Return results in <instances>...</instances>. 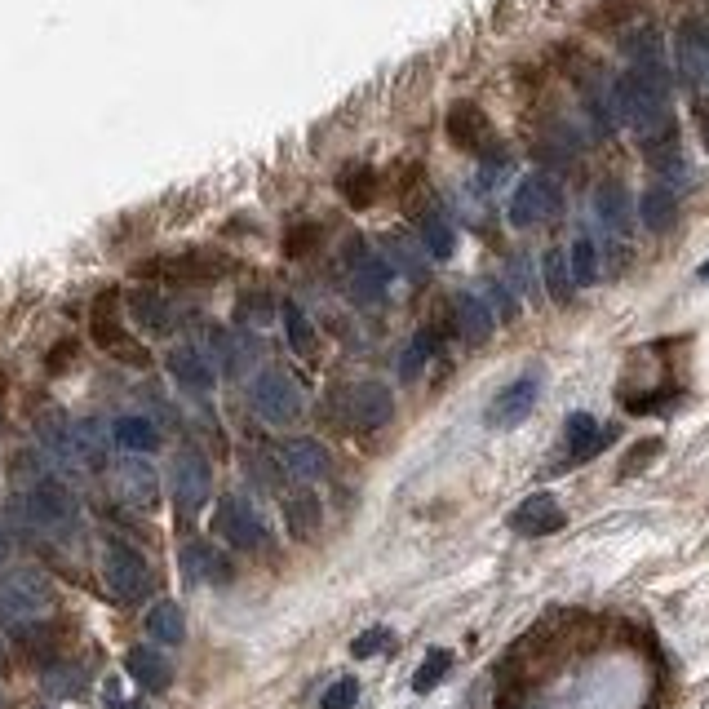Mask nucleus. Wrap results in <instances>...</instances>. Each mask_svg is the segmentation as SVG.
<instances>
[{
    "label": "nucleus",
    "instance_id": "obj_23",
    "mask_svg": "<svg viewBox=\"0 0 709 709\" xmlns=\"http://www.w3.org/2000/svg\"><path fill=\"white\" fill-rule=\"evenodd\" d=\"M125 670L133 683H142L147 692H164V687L173 683V665L164 661V652H156V647H129Z\"/></svg>",
    "mask_w": 709,
    "mask_h": 709
},
{
    "label": "nucleus",
    "instance_id": "obj_44",
    "mask_svg": "<svg viewBox=\"0 0 709 709\" xmlns=\"http://www.w3.org/2000/svg\"><path fill=\"white\" fill-rule=\"evenodd\" d=\"M71 359H76V346H71V342H63V346H58L54 355H49V373H58V368H67Z\"/></svg>",
    "mask_w": 709,
    "mask_h": 709
},
{
    "label": "nucleus",
    "instance_id": "obj_32",
    "mask_svg": "<svg viewBox=\"0 0 709 709\" xmlns=\"http://www.w3.org/2000/svg\"><path fill=\"white\" fill-rule=\"evenodd\" d=\"M129 306H133V320L147 328V333H169L173 328V311L160 293H133Z\"/></svg>",
    "mask_w": 709,
    "mask_h": 709
},
{
    "label": "nucleus",
    "instance_id": "obj_35",
    "mask_svg": "<svg viewBox=\"0 0 709 709\" xmlns=\"http://www.w3.org/2000/svg\"><path fill=\"white\" fill-rule=\"evenodd\" d=\"M568 266H572V280H577V289L599 280V249H594L590 235H581L577 244L568 249Z\"/></svg>",
    "mask_w": 709,
    "mask_h": 709
},
{
    "label": "nucleus",
    "instance_id": "obj_18",
    "mask_svg": "<svg viewBox=\"0 0 709 709\" xmlns=\"http://www.w3.org/2000/svg\"><path fill=\"white\" fill-rule=\"evenodd\" d=\"M452 324H457V333L466 337V342L479 346V342H488V337H492L497 315H492L484 293H457V297H452Z\"/></svg>",
    "mask_w": 709,
    "mask_h": 709
},
{
    "label": "nucleus",
    "instance_id": "obj_9",
    "mask_svg": "<svg viewBox=\"0 0 709 709\" xmlns=\"http://www.w3.org/2000/svg\"><path fill=\"white\" fill-rule=\"evenodd\" d=\"M559 209H563V195H559V187H554V178H546V173H528V178L515 187V195H510V222H515V226L550 222Z\"/></svg>",
    "mask_w": 709,
    "mask_h": 709
},
{
    "label": "nucleus",
    "instance_id": "obj_31",
    "mask_svg": "<svg viewBox=\"0 0 709 709\" xmlns=\"http://www.w3.org/2000/svg\"><path fill=\"white\" fill-rule=\"evenodd\" d=\"M337 191H342V200L351 204V209H368V204L377 200V173L368 169V164H355V169H346L342 178H337Z\"/></svg>",
    "mask_w": 709,
    "mask_h": 709
},
{
    "label": "nucleus",
    "instance_id": "obj_25",
    "mask_svg": "<svg viewBox=\"0 0 709 709\" xmlns=\"http://www.w3.org/2000/svg\"><path fill=\"white\" fill-rule=\"evenodd\" d=\"M639 218H643L647 231H656V235L674 231V222H678V195L665 187V182L647 187V191L639 195Z\"/></svg>",
    "mask_w": 709,
    "mask_h": 709
},
{
    "label": "nucleus",
    "instance_id": "obj_14",
    "mask_svg": "<svg viewBox=\"0 0 709 709\" xmlns=\"http://www.w3.org/2000/svg\"><path fill=\"white\" fill-rule=\"evenodd\" d=\"M390 275H395V266L386 258H377V253H368L364 244H351V289L359 302H377V297H386V284Z\"/></svg>",
    "mask_w": 709,
    "mask_h": 709
},
{
    "label": "nucleus",
    "instance_id": "obj_15",
    "mask_svg": "<svg viewBox=\"0 0 709 709\" xmlns=\"http://www.w3.org/2000/svg\"><path fill=\"white\" fill-rule=\"evenodd\" d=\"M444 129H448V138L457 142L461 151H484V147H492V125H488L484 107H475V102H452Z\"/></svg>",
    "mask_w": 709,
    "mask_h": 709
},
{
    "label": "nucleus",
    "instance_id": "obj_7",
    "mask_svg": "<svg viewBox=\"0 0 709 709\" xmlns=\"http://www.w3.org/2000/svg\"><path fill=\"white\" fill-rule=\"evenodd\" d=\"M89 328H94V342L102 346L107 355L125 359L133 368H147V351L142 346H133V337L125 333V324H120V306H116V293H102L94 315H89Z\"/></svg>",
    "mask_w": 709,
    "mask_h": 709
},
{
    "label": "nucleus",
    "instance_id": "obj_27",
    "mask_svg": "<svg viewBox=\"0 0 709 709\" xmlns=\"http://www.w3.org/2000/svg\"><path fill=\"white\" fill-rule=\"evenodd\" d=\"M417 235H421V249H426L430 258H452V249H457V231H452V222L439 209L421 213Z\"/></svg>",
    "mask_w": 709,
    "mask_h": 709
},
{
    "label": "nucleus",
    "instance_id": "obj_40",
    "mask_svg": "<svg viewBox=\"0 0 709 709\" xmlns=\"http://www.w3.org/2000/svg\"><path fill=\"white\" fill-rule=\"evenodd\" d=\"M661 452V439H643V444H634V452L621 461V479H630V475H639V470L647 466V461Z\"/></svg>",
    "mask_w": 709,
    "mask_h": 709
},
{
    "label": "nucleus",
    "instance_id": "obj_5",
    "mask_svg": "<svg viewBox=\"0 0 709 709\" xmlns=\"http://www.w3.org/2000/svg\"><path fill=\"white\" fill-rule=\"evenodd\" d=\"M253 413L271 426H289L302 417V395H297L293 377L280 368H262L258 382H253Z\"/></svg>",
    "mask_w": 709,
    "mask_h": 709
},
{
    "label": "nucleus",
    "instance_id": "obj_43",
    "mask_svg": "<svg viewBox=\"0 0 709 709\" xmlns=\"http://www.w3.org/2000/svg\"><path fill=\"white\" fill-rule=\"evenodd\" d=\"M386 647H395V634L390 630H368V634H359V639L351 643V652L364 661V656H373V652H386Z\"/></svg>",
    "mask_w": 709,
    "mask_h": 709
},
{
    "label": "nucleus",
    "instance_id": "obj_16",
    "mask_svg": "<svg viewBox=\"0 0 709 709\" xmlns=\"http://www.w3.org/2000/svg\"><path fill=\"white\" fill-rule=\"evenodd\" d=\"M674 58H678V71L687 80H709V27L701 18H687L674 36Z\"/></svg>",
    "mask_w": 709,
    "mask_h": 709
},
{
    "label": "nucleus",
    "instance_id": "obj_33",
    "mask_svg": "<svg viewBox=\"0 0 709 709\" xmlns=\"http://www.w3.org/2000/svg\"><path fill=\"white\" fill-rule=\"evenodd\" d=\"M541 275H546V289L554 302H572V293H577V280H572V266H568V253L550 249L546 262H541Z\"/></svg>",
    "mask_w": 709,
    "mask_h": 709
},
{
    "label": "nucleus",
    "instance_id": "obj_45",
    "mask_svg": "<svg viewBox=\"0 0 709 709\" xmlns=\"http://www.w3.org/2000/svg\"><path fill=\"white\" fill-rule=\"evenodd\" d=\"M107 709H147V701H125V696L116 692V683L107 687Z\"/></svg>",
    "mask_w": 709,
    "mask_h": 709
},
{
    "label": "nucleus",
    "instance_id": "obj_47",
    "mask_svg": "<svg viewBox=\"0 0 709 709\" xmlns=\"http://www.w3.org/2000/svg\"><path fill=\"white\" fill-rule=\"evenodd\" d=\"M701 280H709V262H705V266H701Z\"/></svg>",
    "mask_w": 709,
    "mask_h": 709
},
{
    "label": "nucleus",
    "instance_id": "obj_42",
    "mask_svg": "<svg viewBox=\"0 0 709 709\" xmlns=\"http://www.w3.org/2000/svg\"><path fill=\"white\" fill-rule=\"evenodd\" d=\"M484 293L492 297L488 306H497V315H501V320H515V315H519V302H515V293H510V289H506V284H501V280H488V284H484Z\"/></svg>",
    "mask_w": 709,
    "mask_h": 709
},
{
    "label": "nucleus",
    "instance_id": "obj_19",
    "mask_svg": "<svg viewBox=\"0 0 709 709\" xmlns=\"http://www.w3.org/2000/svg\"><path fill=\"white\" fill-rule=\"evenodd\" d=\"M182 572H187V581H200V585H226L235 577L231 559L218 546H209V541H191L182 550Z\"/></svg>",
    "mask_w": 709,
    "mask_h": 709
},
{
    "label": "nucleus",
    "instance_id": "obj_37",
    "mask_svg": "<svg viewBox=\"0 0 709 709\" xmlns=\"http://www.w3.org/2000/svg\"><path fill=\"white\" fill-rule=\"evenodd\" d=\"M284 333H289V346L297 355H306L315 346V328L306 320V311L297 302H284Z\"/></svg>",
    "mask_w": 709,
    "mask_h": 709
},
{
    "label": "nucleus",
    "instance_id": "obj_20",
    "mask_svg": "<svg viewBox=\"0 0 709 709\" xmlns=\"http://www.w3.org/2000/svg\"><path fill=\"white\" fill-rule=\"evenodd\" d=\"M594 213H599V222L608 226L612 235H630V222H634V200L630 191H625V182H599L594 187Z\"/></svg>",
    "mask_w": 709,
    "mask_h": 709
},
{
    "label": "nucleus",
    "instance_id": "obj_11",
    "mask_svg": "<svg viewBox=\"0 0 709 709\" xmlns=\"http://www.w3.org/2000/svg\"><path fill=\"white\" fill-rule=\"evenodd\" d=\"M222 253H209V249H187L178 253V258H156L147 266H138L142 275H164V280H218V275L226 271Z\"/></svg>",
    "mask_w": 709,
    "mask_h": 709
},
{
    "label": "nucleus",
    "instance_id": "obj_24",
    "mask_svg": "<svg viewBox=\"0 0 709 709\" xmlns=\"http://www.w3.org/2000/svg\"><path fill=\"white\" fill-rule=\"evenodd\" d=\"M280 461L293 479H302V484H315V479L328 475V452L315 444V439H289L280 452Z\"/></svg>",
    "mask_w": 709,
    "mask_h": 709
},
{
    "label": "nucleus",
    "instance_id": "obj_2",
    "mask_svg": "<svg viewBox=\"0 0 709 709\" xmlns=\"http://www.w3.org/2000/svg\"><path fill=\"white\" fill-rule=\"evenodd\" d=\"M49 612H54V590H49V581L40 577V572L23 568V572H9V577L0 581V616H5L18 634L36 630Z\"/></svg>",
    "mask_w": 709,
    "mask_h": 709
},
{
    "label": "nucleus",
    "instance_id": "obj_28",
    "mask_svg": "<svg viewBox=\"0 0 709 709\" xmlns=\"http://www.w3.org/2000/svg\"><path fill=\"white\" fill-rule=\"evenodd\" d=\"M563 435H568V448H572V457H577V461L594 457V452H599V448L612 439V435H603L599 421H594L590 413H572L568 426H563Z\"/></svg>",
    "mask_w": 709,
    "mask_h": 709
},
{
    "label": "nucleus",
    "instance_id": "obj_29",
    "mask_svg": "<svg viewBox=\"0 0 709 709\" xmlns=\"http://www.w3.org/2000/svg\"><path fill=\"white\" fill-rule=\"evenodd\" d=\"M111 439H116L125 452H133V457H142V452H156L160 430L151 426L147 417H120L116 426H111Z\"/></svg>",
    "mask_w": 709,
    "mask_h": 709
},
{
    "label": "nucleus",
    "instance_id": "obj_36",
    "mask_svg": "<svg viewBox=\"0 0 709 709\" xmlns=\"http://www.w3.org/2000/svg\"><path fill=\"white\" fill-rule=\"evenodd\" d=\"M448 665H452V656L444 652V647H430V652H426V661H421V665H417V674H413V692H417V696L435 692V687L444 683Z\"/></svg>",
    "mask_w": 709,
    "mask_h": 709
},
{
    "label": "nucleus",
    "instance_id": "obj_1",
    "mask_svg": "<svg viewBox=\"0 0 709 709\" xmlns=\"http://www.w3.org/2000/svg\"><path fill=\"white\" fill-rule=\"evenodd\" d=\"M612 102H616V120L630 125L643 142L665 138L674 133V116H670V85L656 76H643V71H621L612 80Z\"/></svg>",
    "mask_w": 709,
    "mask_h": 709
},
{
    "label": "nucleus",
    "instance_id": "obj_17",
    "mask_svg": "<svg viewBox=\"0 0 709 709\" xmlns=\"http://www.w3.org/2000/svg\"><path fill=\"white\" fill-rule=\"evenodd\" d=\"M510 528H515L519 537H550V532L563 528V506L550 497V492H537V497H528L515 506Z\"/></svg>",
    "mask_w": 709,
    "mask_h": 709
},
{
    "label": "nucleus",
    "instance_id": "obj_39",
    "mask_svg": "<svg viewBox=\"0 0 709 709\" xmlns=\"http://www.w3.org/2000/svg\"><path fill=\"white\" fill-rule=\"evenodd\" d=\"M355 701H359V683L355 678H337V683L324 692L320 709H355Z\"/></svg>",
    "mask_w": 709,
    "mask_h": 709
},
{
    "label": "nucleus",
    "instance_id": "obj_6",
    "mask_svg": "<svg viewBox=\"0 0 709 709\" xmlns=\"http://www.w3.org/2000/svg\"><path fill=\"white\" fill-rule=\"evenodd\" d=\"M337 408H342V417L351 421L355 430H377V426H386V421L395 417V399H390V390L382 382L346 386L342 395H337Z\"/></svg>",
    "mask_w": 709,
    "mask_h": 709
},
{
    "label": "nucleus",
    "instance_id": "obj_26",
    "mask_svg": "<svg viewBox=\"0 0 709 709\" xmlns=\"http://www.w3.org/2000/svg\"><path fill=\"white\" fill-rule=\"evenodd\" d=\"M284 519H289V532L297 541H306V537H315L320 532V497L315 492H289L284 497Z\"/></svg>",
    "mask_w": 709,
    "mask_h": 709
},
{
    "label": "nucleus",
    "instance_id": "obj_30",
    "mask_svg": "<svg viewBox=\"0 0 709 709\" xmlns=\"http://www.w3.org/2000/svg\"><path fill=\"white\" fill-rule=\"evenodd\" d=\"M147 634L156 643H182L187 639V616H182V608L178 603H156V608L147 612Z\"/></svg>",
    "mask_w": 709,
    "mask_h": 709
},
{
    "label": "nucleus",
    "instance_id": "obj_41",
    "mask_svg": "<svg viewBox=\"0 0 709 709\" xmlns=\"http://www.w3.org/2000/svg\"><path fill=\"white\" fill-rule=\"evenodd\" d=\"M315 244H320V226H293L289 240H284V253H289V258H302Z\"/></svg>",
    "mask_w": 709,
    "mask_h": 709
},
{
    "label": "nucleus",
    "instance_id": "obj_13",
    "mask_svg": "<svg viewBox=\"0 0 709 709\" xmlns=\"http://www.w3.org/2000/svg\"><path fill=\"white\" fill-rule=\"evenodd\" d=\"M537 395H541L537 377H519V382H510L506 390H497V399L488 404V426H497V430L519 426V421L532 413Z\"/></svg>",
    "mask_w": 709,
    "mask_h": 709
},
{
    "label": "nucleus",
    "instance_id": "obj_3",
    "mask_svg": "<svg viewBox=\"0 0 709 709\" xmlns=\"http://www.w3.org/2000/svg\"><path fill=\"white\" fill-rule=\"evenodd\" d=\"M18 510L27 515L32 528L49 532V537H67V532L76 528V519H80V506H76V497L67 492V484H58V479H49V475L23 492Z\"/></svg>",
    "mask_w": 709,
    "mask_h": 709
},
{
    "label": "nucleus",
    "instance_id": "obj_8",
    "mask_svg": "<svg viewBox=\"0 0 709 709\" xmlns=\"http://www.w3.org/2000/svg\"><path fill=\"white\" fill-rule=\"evenodd\" d=\"M169 488H173V501H178V510L182 515H195V510L209 501V492H213V470H209V461L200 457V452H178L173 457V466H169Z\"/></svg>",
    "mask_w": 709,
    "mask_h": 709
},
{
    "label": "nucleus",
    "instance_id": "obj_10",
    "mask_svg": "<svg viewBox=\"0 0 709 709\" xmlns=\"http://www.w3.org/2000/svg\"><path fill=\"white\" fill-rule=\"evenodd\" d=\"M213 532L235 550H262L266 546V523L258 519V510L240 497H222L218 515H213Z\"/></svg>",
    "mask_w": 709,
    "mask_h": 709
},
{
    "label": "nucleus",
    "instance_id": "obj_21",
    "mask_svg": "<svg viewBox=\"0 0 709 709\" xmlns=\"http://www.w3.org/2000/svg\"><path fill=\"white\" fill-rule=\"evenodd\" d=\"M169 373H173V382H178L182 390H191V395H209L213 382H218L213 364L195 351V346H173V351H169Z\"/></svg>",
    "mask_w": 709,
    "mask_h": 709
},
{
    "label": "nucleus",
    "instance_id": "obj_22",
    "mask_svg": "<svg viewBox=\"0 0 709 709\" xmlns=\"http://www.w3.org/2000/svg\"><path fill=\"white\" fill-rule=\"evenodd\" d=\"M116 479H120V492H125L129 506L151 510V506L160 501V475H156V470H151L142 457H125V461H120Z\"/></svg>",
    "mask_w": 709,
    "mask_h": 709
},
{
    "label": "nucleus",
    "instance_id": "obj_38",
    "mask_svg": "<svg viewBox=\"0 0 709 709\" xmlns=\"http://www.w3.org/2000/svg\"><path fill=\"white\" fill-rule=\"evenodd\" d=\"M430 351H435V337H430V333H417L413 342L404 346V355H399V377H404V382H413V377H421V368H426Z\"/></svg>",
    "mask_w": 709,
    "mask_h": 709
},
{
    "label": "nucleus",
    "instance_id": "obj_46",
    "mask_svg": "<svg viewBox=\"0 0 709 709\" xmlns=\"http://www.w3.org/2000/svg\"><path fill=\"white\" fill-rule=\"evenodd\" d=\"M0 559H5V532H0Z\"/></svg>",
    "mask_w": 709,
    "mask_h": 709
},
{
    "label": "nucleus",
    "instance_id": "obj_12",
    "mask_svg": "<svg viewBox=\"0 0 709 709\" xmlns=\"http://www.w3.org/2000/svg\"><path fill=\"white\" fill-rule=\"evenodd\" d=\"M621 54L630 58L634 71L656 76V80H665V85H670V71H665V40H661V32H656L652 23L630 27V32L621 36Z\"/></svg>",
    "mask_w": 709,
    "mask_h": 709
},
{
    "label": "nucleus",
    "instance_id": "obj_4",
    "mask_svg": "<svg viewBox=\"0 0 709 709\" xmlns=\"http://www.w3.org/2000/svg\"><path fill=\"white\" fill-rule=\"evenodd\" d=\"M102 581L120 603H142L151 594V568L133 546L125 541H107L102 550Z\"/></svg>",
    "mask_w": 709,
    "mask_h": 709
},
{
    "label": "nucleus",
    "instance_id": "obj_34",
    "mask_svg": "<svg viewBox=\"0 0 709 709\" xmlns=\"http://www.w3.org/2000/svg\"><path fill=\"white\" fill-rule=\"evenodd\" d=\"M45 692L58 696V701H71V696L85 692V670H80V665H71V661L49 665V670H45Z\"/></svg>",
    "mask_w": 709,
    "mask_h": 709
}]
</instances>
